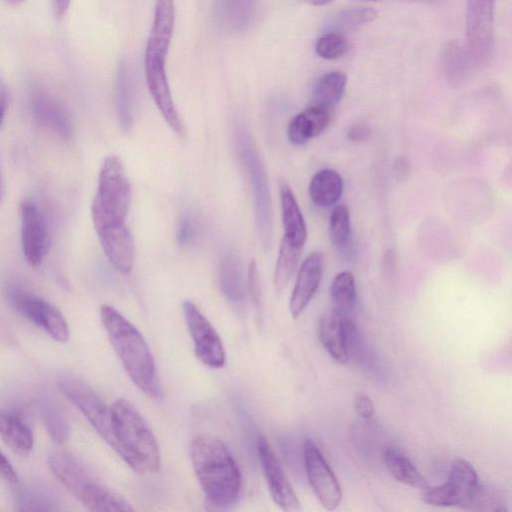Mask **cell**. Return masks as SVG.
I'll return each instance as SVG.
<instances>
[{"label":"cell","instance_id":"cell-1","mask_svg":"<svg viewBox=\"0 0 512 512\" xmlns=\"http://www.w3.org/2000/svg\"><path fill=\"white\" fill-rule=\"evenodd\" d=\"M195 476L207 500L217 508H228L239 497L242 477L227 446L210 434L196 436L190 443Z\"/></svg>","mask_w":512,"mask_h":512},{"label":"cell","instance_id":"cell-2","mask_svg":"<svg viewBox=\"0 0 512 512\" xmlns=\"http://www.w3.org/2000/svg\"><path fill=\"white\" fill-rule=\"evenodd\" d=\"M100 318L108 339L131 381L146 395L158 399L161 388L151 350L139 330L115 308L104 304Z\"/></svg>","mask_w":512,"mask_h":512},{"label":"cell","instance_id":"cell-3","mask_svg":"<svg viewBox=\"0 0 512 512\" xmlns=\"http://www.w3.org/2000/svg\"><path fill=\"white\" fill-rule=\"evenodd\" d=\"M111 448L136 473L152 474L159 470L161 454L149 425L126 399H118L111 406Z\"/></svg>","mask_w":512,"mask_h":512},{"label":"cell","instance_id":"cell-4","mask_svg":"<svg viewBox=\"0 0 512 512\" xmlns=\"http://www.w3.org/2000/svg\"><path fill=\"white\" fill-rule=\"evenodd\" d=\"M54 477L83 506L91 511H133L132 505L122 496L98 482L72 455L54 451L48 457Z\"/></svg>","mask_w":512,"mask_h":512},{"label":"cell","instance_id":"cell-5","mask_svg":"<svg viewBox=\"0 0 512 512\" xmlns=\"http://www.w3.org/2000/svg\"><path fill=\"white\" fill-rule=\"evenodd\" d=\"M234 141L238 158L246 171L253 193L259 241L267 250L272 238V206L266 169L248 128L238 125L234 130Z\"/></svg>","mask_w":512,"mask_h":512},{"label":"cell","instance_id":"cell-6","mask_svg":"<svg viewBox=\"0 0 512 512\" xmlns=\"http://www.w3.org/2000/svg\"><path fill=\"white\" fill-rule=\"evenodd\" d=\"M131 204V188L121 159L105 158L98 177L91 215L96 228L125 223Z\"/></svg>","mask_w":512,"mask_h":512},{"label":"cell","instance_id":"cell-7","mask_svg":"<svg viewBox=\"0 0 512 512\" xmlns=\"http://www.w3.org/2000/svg\"><path fill=\"white\" fill-rule=\"evenodd\" d=\"M170 44L148 38L145 51V75L150 94L169 127L182 135L183 125L169 88L165 62Z\"/></svg>","mask_w":512,"mask_h":512},{"label":"cell","instance_id":"cell-8","mask_svg":"<svg viewBox=\"0 0 512 512\" xmlns=\"http://www.w3.org/2000/svg\"><path fill=\"white\" fill-rule=\"evenodd\" d=\"M480 485L474 467L459 458L453 462L447 481L439 486H427L422 490V499L433 506L470 510Z\"/></svg>","mask_w":512,"mask_h":512},{"label":"cell","instance_id":"cell-9","mask_svg":"<svg viewBox=\"0 0 512 512\" xmlns=\"http://www.w3.org/2000/svg\"><path fill=\"white\" fill-rule=\"evenodd\" d=\"M8 300L19 314L43 329L54 340L60 343L68 341L69 326L56 306L39 296L17 288L9 290Z\"/></svg>","mask_w":512,"mask_h":512},{"label":"cell","instance_id":"cell-10","mask_svg":"<svg viewBox=\"0 0 512 512\" xmlns=\"http://www.w3.org/2000/svg\"><path fill=\"white\" fill-rule=\"evenodd\" d=\"M182 309L197 358L210 368L223 367L226 359L225 349L210 321L191 300H185Z\"/></svg>","mask_w":512,"mask_h":512},{"label":"cell","instance_id":"cell-11","mask_svg":"<svg viewBox=\"0 0 512 512\" xmlns=\"http://www.w3.org/2000/svg\"><path fill=\"white\" fill-rule=\"evenodd\" d=\"M494 4L495 0H467L466 51L477 65L487 63L492 54Z\"/></svg>","mask_w":512,"mask_h":512},{"label":"cell","instance_id":"cell-12","mask_svg":"<svg viewBox=\"0 0 512 512\" xmlns=\"http://www.w3.org/2000/svg\"><path fill=\"white\" fill-rule=\"evenodd\" d=\"M303 456L309 483L322 506L336 509L342 500L341 486L316 443L305 438Z\"/></svg>","mask_w":512,"mask_h":512},{"label":"cell","instance_id":"cell-13","mask_svg":"<svg viewBox=\"0 0 512 512\" xmlns=\"http://www.w3.org/2000/svg\"><path fill=\"white\" fill-rule=\"evenodd\" d=\"M63 394L87 418L97 433L111 446L112 421L111 407L86 384L75 379H64L59 382Z\"/></svg>","mask_w":512,"mask_h":512},{"label":"cell","instance_id":"cell-14","mask_svg":"<svg viewBox=\"0 0 512 512\" xmlns=\"http://www.w3.org/2000/svg\"><path fill=\"white\" fill-rule=\"evenodd\" d=\"M21 244L24 257L34 268L42 265L49 251V232L37 204L25 199L20 205Z\"/></svg>","mask_w":512,"mask_h":512},{"label":"cell","instance_id":"cell-15","mask_svg":"<svg viewBox=\"0 0 512 512\" xmlns=\"http://www.w3.org/2000/svg\"><path fill=\"white\" fill-rule=\"evenodd\" d=\"M256 449L271 497L284 511L301 510L300 502L267 438L259 435Z\"/></svg>","mask_w":512,"mask_h":512},{"label":"cell","instance_id":"cell-16","mask_svg":"<svg viewBox=\"0 0 512 512\" xmlns=\"http://www.w3.org/2000/svg\"><path fill=\"white\" fill-rule=\"evenodd\" d=\"M30 107L35 122L41 128L62 140L70 139V115L53 94L41 87L34 88L30 96Z\"/></svg>","mask_w":512,"mask_h":512},{"label":"cell","instance_id":"cell-17","mask_svg":"<svg viewBox=\"0 0 512 512\" xmlns=\"http://www.w3.org/2000/svg\"><path fill=\"white\" fill-rule=\"evenodd\" d=\"M95 230L112 266L121 274L130 273L135 261V244L126 223L110 224Z\"/></svg>","mask_w":512,"mask_h":512},{"label":"cell","instance_id":"cell-18","mask_svg":"<svg viewBox=\"0 0 512 512\" xmlns=\"http://www.w3.org/2000/svg\"><path fill=\"white\" fill-rule=\"evenodd\" d=\"M324 258L320 252H311L302 262L291 294L289 308L297 319L306 309L321 282Z\"/></svg>","mask_w":512,"mask_h":512},{"label":"cell","instance_id":"cell-19","mask_svg":"<svg viewBox=\"0 0 512 512\" xmlns=\"http://www.w3.org/2000/svg\"><path fill=\"white\" fill-rule=\"evenodd\" d=\"M332 109L312 103L295 115L288 124L287 138L292 145L301 146L320 135L328 126Z\"/></svg>","mask_w":512,"mask_h":512},{"label":"cell","instance_id":"cell-20","mask_svg":"<svg viewBox=\"0 0 512 512\" xmlns=\"http://www.w3.org/2000/svg\"><path fill=\"white\" fill-rule=\"evenodd\" d=\"M283 237L296 246L304 247L307 239L305 219L294 192L284 181L279 184Z\"/></svg>","mask_w":512,"mask_h":512},{"label":"cell","instance_id":"cell-21","mask_svg":"<svg viewBox=\"0 0 512 512\" xmlns=\"http://www.w3.org/2000/svg\"><path fill=\"white\" fill-rule=\"evenodd\" d=\"M343 319V316L333 310L323 313L318 321V336L334 361L347 364L349 359L345 347Z\"/></svg>","mask_w":512,"mask_h":512},{"label":"cell","instance_id":"cell-22","mask_svg":"<svg viewBox=\"0 0 512 512\" xmlns=\"http://www.w3.org/2000/svg\"><path fill=\"white\" fill-rule=\"evenodd\" d=\"M0 436L15 453L26 456L34 446V436L28 424L17 414L0 412Z\"/></svg>","mask_w":512,"mask_h":512},{"label":"cell","instance_id":"cell-23","mask_svg":"<svg viewBox=\"0 0 512 512\" xmlns=\"http://www.w3.org/2000/svg\"><path fill=\"white\" fill-rule=\"evenodd\" d=\"M343 330L348 359L369 373L378 371V359L351 317H344Z\"/></svg>","mask_w":512,"mask_h":512},{"label":"cell","instance_id":"cell-24","mask_svg":"<svg viewBox=\"0 0 512 512\" xmlns=\"http://www.w3.org/2000/svg\"><path fill=\"white\" fill-rule=\"evenodd\" d=\"M343 187L341 175L336 170L325 168L317 171L311 178L309 195L315 205L329 207L339 201Z\"/></svg>","mask_w":512,"mask_h":512},{"label":"cell","instance_id":"cell-25","mask_svg":"<svg viewBox=\"0 0 512 512\" xmlns=\"http://www.w3.org/2000/svg\"><path fill=\"white\" fill-rule=\"evenodd\" d=\"M219 285L223 294L232 301H240L245 295L242 262L234 251L227 252L220 260Z\"/></svg>","mask_w":512,"mask_h":512},{"label":"cell","instance_id":"cell-26","mask_svg":"<svg viewBox=\"0 0 512 512\" xmlns=\"http://www.w3.org/2000/svg\"><path fill=\"white\" fill-rule=\"evenodd\" d=\"M383 462L393 478L408 486L421 490L429 486L426 478L400 450L387 447L383 451Z\"/></svg>","mask_w":512,"mask_h":512},{"label":"cell","instance_id":"cell-27","mask_svg":"<svg viewBox=\"0 0 512 512\" xmlns=\"http://www.w3.org/2000/svg\"><path fill=\"white\" fill-rule=\"evenodd\" d=\"M115 106L120 126L129 131L133 125V82L125 63L118 68L115 85Z\"/></svg>","mask_w":512,"mask_h":512},{"label":"cell","instance_id":"cell-28","mask_svg":"<svg viewBox=\"0 0 512 512\" xmlns=\"http://www.w3.org/2000/svg\"><path fill=\"white\" fill-rule=\"evenodd\" d=\"M332 310L343 317H350L357 300L355 279L351 272L338 273L331 284Z\"/></svg>","mask_w":512,"mask_h":512},{"label":"cell","instance_id":"cell-29","mask_svg":"<svg viewBox=\"0 0 512 512\" xmlns=\"http://www.w3.org/2000/svg\"><path fill=\"white\" fill-rule=\"evenodd\" d=\"M303 247L296 246L282 237L274 271V284L282 291L289 283L299 263Z\"/></svg>","mask_w":512,"mask_h":512},{"label":"cell","instance_id":"cell-30","mask_svg":"<svg viewBox=\"0 0 512 512\" xmlns=\"http://www.w3.org/2000/svg\"><path fill=\"white\" fill-rule=\"evenodd\" d=\"M346 84L347 77L341 71L324 74L315 85L313 103L333 109L343 97Z\"/></svg>","mask_w":512,"mask_h":512},{"label":"cell","instance_id":"cell-31","mask_svg":"<svg viewBox=\"0 0 512 512\" xmlns=\"http://www.w3.org/2000/svg\"><path fill=\"white\" fill-rule=\"evenodd\" d=\"M470 58L467 51L455 41H451L443 48L440 63L443 73L453 82L462 81L467 73Z\"/></svg>","mask_w":512,"mask_h":512},{"label":"cell","instance_id":"cell-32","mask_svg":"<svg viewBox=\"0 0 512 512\" xmlns=\"http://www.w3.org/2000/svg\"><path fill=\"white\" fill-rule=\"evenodd\" d=\"M329 235L332 244L341 252H348L352 244L350 213L347 205H336L330 215Z\"/></svg>","mask_w":512,"mask_h":512},{"label":"cell","instance_id":"cell-33","mask_svg":"<svg viewBox=\"0 0 512 512\" xmlns=\"http://www.w3.org/2000/svg\"><path fill=\"white\" fill-rule=\"evenodd\" d=\"M377 12L369 7H355L340 11L328 24L332 31L342 33L354 30L366 23L372 22Z\"/></svg>","mask_w":512,"mask_h":512},{"label":"cell","instance_id":"cell-34","mask_svg":"<svg viewBox=\"0 0 512 512\" xmlns=\"http://www.w3.org/2000/svg\"><path fill=\"white\" fill-rule=\"evenodd\" d=\"M41 414L51 438L58 444L64 443L69 437V424L63 411L55 403L45 400L41 404Z\"/></svg>","mask_w":512,"mask_h":512},{"label":"cell","instance_id":"cell-35","mask_svg":"<svg viewBox=\"0 0 512 512\" xmlns=\"http://www.w3.org/2000/svg\"><path fill=\"white\" fill-rule=\"evenodd\" d=\"M349 48L347 39L342 33L329 31L320 37L316 43L317 54L327 60L338 59L343 56Z\"/></svg>","mask_w":512,"mask_h":512},{"label":"cell","instance_id":"cell-36","mask_svg":"<svg viewBox=\"0 0 512 512\" xmlns=\"http://www.w3.org/2000/svg\"><path fill=\"white\" fill-rule=\"evenodd\" d=\"M247 290L255 307L259 309L261 305V283L258 266L254 259L250 261L248 267Z\"/></svg>","mask_w":512,"mask_h":512},{"label":"cell","instance_id":"cell-37","mask_svg":"<svg viewBox=\"0 0 512 512\" xmlns=\"http://www.w3.org/2000/svg\"><path fill=\"white\" fill-rule=\"evenodd\" d=\"M193 220V217L188 213L181 217L177 228V241L179 245L186 246L194 239L195 224Z\"/></svg>","mask_w":512,"mask_h":512},{"label":"cell","instance_id":"cell-38","mask_svg":"<svg viewBox=\"0 0 512 512\" xmlns=\"http://www.w3.org/2000/svg\"><path fill=\"white\" fill-rule=\"evenodd\" d=\"M353 405L356 413L363 419H369L374 414V404L365 394H356L353 400Z\"/></svg>","mask_w":512,"mask_h":512},{"label":"cell","instance_id":"cell-39","mask_svg":"<svg viewBox=\"0 0 512 512\" xmlns=\"http://www.w3.org/2000/svg\"><path fill=\"white\" fill-rule=\"evenodd\" d=\"M0 478L8 483L15 484L19 481L17 471L0 450Z\"/></svg>","mask_w":512,"mask_h":512},{"label":"cell","instance_id":"cell-40","mask_svg":"<svg viewBox=\"0 0 512 512\" xmlns=\"http://www.w3.org/2000/svg\"><path fill=\"white\" fill-rule=\"evenodd\" d=\"M411 171L410 163L404 156H399L393 164V174L396 180L405 181L408 179Z\"/></svg>","mask_w":512,"mask_h":512},{"label":"cell","instance_id":"cell-41","mask_svg":"<svg viewBox=\"0 0 512 512\" xmlns=\"http://www.w3.org/2000/svg\"><path fill=\"white\" fill-rule=\"evenodd\" d=\"M371 130L364 124H356L347 131V139L352 142H362L370 137Z\"/></svg>","mask_w":512,"mask_h":512},{"label":"cell","instance_id":"cell-42","mask_svg":"<svg viewBox=\"0 0 512 512\" xmlns=\"http://www.w3.org/2000/svg\"><path fill=\"white\" fill-rule=\"evenodd\" d=\"M71 0H53V8L56 17L61 18L65 15Z\"/></svg>","mask_w":512,"mask_h":512},{"label":"cell","instance_id":"cell-43","mask_svg":"<svg viewBox=\"0 0 512 512\" xmlns=\"http://www.w3.org/2000/svg\"><path fill=\"white\" fill-rule=\"evenodd\" d=\"M7 106V91L3 82L0 80V126L3 122Z\"/></svg>","mask_w":512,"mask_h":512},{"label":"cell","instance_id":"cell-44","mask_svg":"<svg viewBox=\"0 0 512 512\" xmlns=\"http://www.w3.org/2000/svg\"><path fill=\"white\" fill-rule=\"evenodd\" d=\"M9 2H12V3H19V2H22L23 0H7Z\"/></svg>","mask_w":512,"mask_h":512},{"label":"cell","instance_id":"cell-45","mask_svg":"<svg viewBox=\"0 0 512 512\" xmlns=\"http://www.w3.org/2000/svg\"><path fill=\"white\" fill-rule=\"evenodd\" d=\"M355 1H379V0H355Z\"/></svg>","mask_w":512,"mask_h":512},{"label":"cell","instance_id":"cell-46","mask_svg":"<svg viewBox=\"0 0 512 512\" xmlns=\"http://www.w3.org/2000/svg\"><path fill=\"white\" fill-rule=\"evenodd\" d=\"M419 1H437V0H419Z\"/></svg>","mask_w":512,"mask_h":512},{"label":"cell","instance_id":"cell-47","mask_svg":"<svg viewBox=\"0 0 512 512\" xmlns=\"http://www.w3.org/2000/svg\"><path fill=\"white\" fill-rule=\"evenodd\" d=\"M0 198H1V181H0Z\"/></svg>","mask_w":512,"mask_h":512}]
</instances>
